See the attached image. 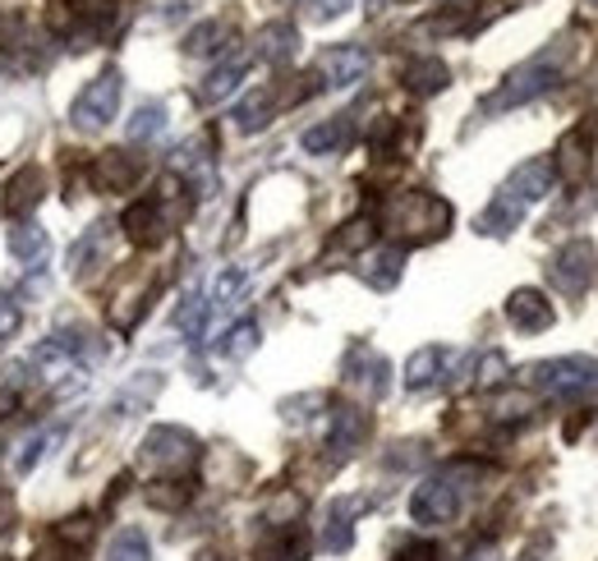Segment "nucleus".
I'll return each mask as SVG.
<instances>
[{
  "label": "nucleus",
  "mask_w": 598,
  "mask_h": 561,
  "mask_svg": "<svg viewBox=\"0 0 598 561\" xmlns=\"http://www.w3.org/2000/svg\"><path fill=\"white\" fill-rule=\"evenodd\" d=\"M171 231V217H166V203L162 198H143V203H129L125 212V235L139 244V249H152V244H162Z\"/></svg>",
  "instance_id": "10"
},
{
  "label": "nucleus",
  "mask_w": 598,
  "mask_h": 561,
  "mask_svg": "<svg viewBox=\"0 0 598 561\" xmlns=\"http://www.w3.org/2000/svg\"><path fill=\"white\" fill-rule=\"evenodd\" d=\"M254 47H258V56H262V60H272V65H285V60H295V51H300V33H295L291 24H285V19H277V24L258 28Z\"/></svg>",
  "instance_id": "17"
},
{
  "label": "nucleus",
  "mask_w": 598,
  "mask_h": 561,
  "mask_svg": "<svg viewBox=\"0 0 598 561\" xmlns=\"http://www.w3.org/2000/svg\"><path fill=\"white\" fill-rule=\"evenodd\" d=\"M452 350H442V346H429V350H414L410 354V364H406V387L410 391H429L433 383H442V373H447L452 364Z\"/></svg>",
  "instance_id": "16"
},
{
  "label": "nucleus",
  "mask_w": 598,
  "mask_h": 561,
  "mask_svg": "<svg viewBox=\"0 0 598 561\" xmlns=\"http://www.w3.org/2000/svg\"><path fill=\"white\" fill-rule=\"evenodd\" d=\"M148 557H152V548H148L143 529H120L106 548V561H148Z\"/></svg>",
  "instance_id": "34"
},
{
  "label": "nucleus",
  "mask_w": 598,
  "mask_h": 561,
  "mask_svg": "<svg viewBox=\"0 0 598 561\" xmlns=\"http://www.w3.org/2000/svg\"><path fill=\"white\" fill-rule=\"evenodd\" d=\"M396 561H437V548L433 544H406L396 552Z\"/></svg>",
  "instance_id": "43"
},
{
  "label": "nucleus",
  "mask_w": 598,
  "mask_h": 561,
  "mask_svg": "<svg viewBox=\"0 0 598 561\" xmlns=\"http://www.w3.org/2000/svg\"><path fill=\"white\" fill-rule=\"evenodd\" d=\"M116 110H120V70H102L74 97L70 120H74V129H102V125L116 120Z\"/></svg>",
  "instance_id": "4"
},
{
  "label": "nucleus",
  "mask_w": 598,
  "mask_h": 561,
  "mask_svg": "<svg viewBox=\"0 0 598 561\" xmlns=\"http://www.w3.org/2000/svg\"><path fill=\"white\" fill-rule=\"evenodd\" d=\"M157 387H162V377L157 373H139L134 383H129L116 400H110V414L116 419H125V414H134V410H143V406H152V396H157Z\"/></svg>",
  "instance_id": "23"
},
{
  "label": "nucleus",
  "mask_w": 598,
  "mask_h": 561,
  "mask_svg": "<svg viewBox=\"0 0 598 561\" xmlns=\"http://www.w3.org/2000/svg\"><path fill=\"white\" fill-rule=\"evenodd\" d=\"M364 433H368V419L360 414V410H337L331 414V433H327V446L331 452H354V446L364 442Z\"/></svg>",
  "instance_id": "22"
},
{
  "label": "nucleus",
  "mask_w": 598,
  "mask_h": 561,
  "mask_svg": "<svg viewBox=\"0 0 598 561\" xmlns=\"http://www.w3.org/2000/svg\"><path fill=\"white\" fill-rule=\"evenodd\" d=\"M465 561H497V548H493V544H483L479 552H470V557H465Z\"/></svg>",
  "instance_id": "45"
},
{
  "label": "nucleus",
  "mask_w": 598,
  "mask_h": 561,
  "mask_svg": "<svg viewBox=\"0 0 598 561\" xmlns=\"http://www.w3.org/2000/svg\"><path fill=\"white\" fill-rule=\"evenodd\" d=\"M594 272H598V254L589 239H571L566 249L548 262V281L562 290V295H585L594 285Z\"/></svg>",
  "instance_id": "5"
},
{
  "label": "nucleus",
  "mask_w": 598,
  "mask_h": 561,
  "mask_svg": "<svg viewBox=\"0 0 598 561\" xmlns=\"http://www.w3.org/2000/svg\"><path fill=\"white\" fill-rule=\"evenodd\" d=\"M162 129H166V106L162 102H143L134 116H129V139H134V143L157 139Z\"/></svg>",
  "instance_id": "31"
},
{
  "label": "nucleus",
  "mask_w": 598,
  "mask_h": 561,
  "mask_svg": "<svg viewBox=\"0 0 598 561\" xmlns=\"http://www.w3.org/2000/svg\"><path fill=\"white\" fill-rule=\"evenodd\" d=\"M194 456H198L194 433L175 429V423H166V429H152V433L143 437V460H148V465L185 469V465H194Z\"/></svg>",
  "instance_id": "7"
},
{
  "label": "nucleus",
  "mask_w": 598,
  "mask_h": 561,
  "mask_svg": "<svg viewBox=\"0 0 598 561\" xmlns=\"http://www.w3.org/2000/svg\"><path fill=\"white\" fill-rule=\"evenodd\" d=\"M447 83H452V70L437 56H419L410 70H406V87H410V93H419V97H433Z\"/></svg>",
  "instance_id": "19"
},
{
  "label": "nucleus",
  "mask_w": 598,
  "mask_h": 561,
  "mask_svg": "<svg viewBox=\"0 0 598 561\" xmlns=\"http://www.w3.org/2000/svg\"><path fill=\"white\" fill-rule=\"evenodd\" d=\"M345 143H350V116H331V120H323L304 133V152H314V156L341 152Z\"/></svg>",
  "instance_id": "21"
},
{
  "label": "nucleus",
  "mask_w": 598,
  "mask_h": 561,
  "mask_svg": "<svg viewBox=\"0 0 598 561\" xmlns=\"http://www.w3.org/2000/svg\"><path fill=\"white\" fill-rule=\"evenodd\" d=\"M350 515H354V502H331L327 506V525H323V548L327 552H345L350 548V538H354Z\"/></svg>",
  "instance_id": "26"
},
{
  "label": "nucleus",
  "mask_w": 598,
  "mask_h": 561,
  "mask_svg": "<svg viewBox=\"0 0 598 561\" xmlns=\"http://www.w3.org/2000/svg\"><path fill=\"white\" fill-rule=\"evenodd\" d=\"M341 10H350V0H308V14L314 19H337Z\"/></svg>",
  "instance_id": "42"
},
{
  "label": "nucleus",
  "mask_w": 598,
  "mask_h": 561,
  "mask_svg": "<svg viewBox=\"0 0 598 561\" xmlns=\"http://www.w3.org/2000/svg\"><path fill=\"white\" fill-rule=\"evenodd\" d=\"M304 552H308L304 534H277L258 548V561H304Z\"/></svg>",
  "instance_id": "35"
},
{
  "label": "nucleus",
  "mask_w": 598,
  "mask_h": 561,
  "mask_svg": "<svg viewBox=\"0 0 598 561\" xmlns=\"http://www.w3.org/2000/svg\"><path fill=\"white\" fill-rule=\"evenodd\" d=\"M345 377H350V387H360L368 396H383L387 391V377H391V364L383 354H373V350H350L345 359Z\"/></svg>",
  "instance_id": "13"
},
{
  "label": "nucleus",
  "mask_w": 598,
  "mask_h": 561,
  "mask_svg": "<svg viewBox=\"0 0 598 561\" xmlns=\"http://www.w3.org/2000/svg\"><path fill=\"white\" fill-rule=\"evenodd\" d=\"M272 106H277V87H254V93L239 102L235 125L245 129V133H254V129H262V125L272 120Z\"/></svg>",
  "instance_id": "24"
},
{
  "label": "nucleus",
  "mask_w": 598,
  "mask_h": 561,
  "mask_svg": "<svg viewBox=\"0 0 598 561\" xmlns=\"http://www.w3.org/2000/svg\"><path fill=\"white\" fill-rule=\"evenodd\" d=\"M106 231H110V226H93V231H87V235L74 244V249H70V272H74V277H83L87 267L106 258Z\"/></svg>",
  "instance_id": "29"
},
{
  "label": "nucleus",
  "mask_w": 598,
  "mask_h": 561,
  "mask_svg": "<svg viewBox=\"0 0 598 561\" xmlns=\"http://www.w3.org/2000/svg\"><path fill=\"white\" fill-rule=\"evenodd\" d=\"M552 175L566 179V185H581L589 175V129L575 125L571 133H562L558 143V156H552Z\"/></svg>",
  "instance_id": "12"
},
{
  "label": "nucleus",
  "mask_w": 598,
  "mask_h": 561,
  "mask_svg": "<svg viewBox=\"0 0 598 561\" xmlns=\"http://www.w3.org/2000/svg\"><path fill=\"white\" fill-rule=\"evenodd\" d=\"M368 239H373V221H368V217L350 221V226L337 235V244H341V249H360V244H368Z\"/></svg>",
  "instance_id": "38"
},
{
  "label": "nucleus",
  "mask_w": 598,
  "mask_h": 561,
  "mask_svg": "<svg viewBox=\"0 0 598 561\" xmlns=\"http://www.w3.org/2000/svg\"><path fill=\"white\" fill-rule=\"evenodd\" d=\"M245 290H249V272H245V267H226V272L216 277L208 304H212V308H235V300L245 295Z\"/></svg>",
  "instance_id": "32"
},
{
  "label": "nucleus",
  "mask_w": 598,
  "mask_h": 561,
  "mask_svg": "<svg viewBox=\"0 0 598 561\" xmlns=\"http://www.w3.org/2000/svg\"><path fill=\"white\" fill-rule=\"evenodd\" d=\"M525 377H529V387H539L552 400H585L598 391V359L562 354V359H548V364H535Z\"/></svg>",
  "instance_id": "2"
},
{
  "label": "nucleus",
  "mask_w": 598,
  "mask_h": 561,
  "mask_svg": "<svg viewBox=\"0 0 598 561\" xmlns=\"http://www.w3.org/2000/svg\"><path fill=\"white\" fill-rule=\"evenodd\" d=\"M14 521H19V502H14L10 488H0V534H10Z\"/></svg>",
  "instance_id": "41"
},
{
  "label": "nucleus",
  "mask_w": 598,
  "mask_h": 561,
  "mask_svg": "<svg viewBox=\"0 0 598 561\" xmlns=\"http://www.w3.org/2000/svg\"><path fill=\"white\" fill-rule=\"evenodd\" d=\"M221 42H231V19H208V24H198L185 37V51L189 56H212V51H221Z\"/></svg>",
  "instance_id": "28"
},
{
  "label": "nucleus",
  "mask_w": 598,
  "mask_h": 561,
  "mask_svg": "<svg viewBox=\"0 0 598 561\" xmlns=\"http://www.w3.org/2000/svg\"><path fill=\"white\" fill-rule=\"evenodd\" d=\"M502 377H506V359L497 350H489V354H483V364H479V383L493 387V383H502Z\"/></svg>",
  "instance_id": "39"
},
{
  "label": "nucleus",
  "mask_w": 598,
  "mask_h": 561,
  "mask_svg": "<svg viewBox=\"0 0 598 561\" xmlns=\"http://www.w3.org/2000/svg\"><path fill=\"white\" fill-rule=\"evenodd\" d=\"M208 313H212V304L203 300V295H198V290H189V295H185V304L180 308H175V327H180L185 336H194V341H198V336H203V327H208Z\"/></svg>",
  "instance_id": "30"
},
{
  "label": "nucleus",
  "mask_w": 598,
  "mask_h": 561,
  "mask_svg": "<svg viewBox=\"0 0 598 561\" xmlns=\"http://www.w3.org/2000/svg\"><path fill=\"white\" fill-rule=\"evenodd\" d=\"M93 185L102 189V194H125V189H134L139 185V175H143V162L139 156H129V152H102L97 162H93Z\"/></svg>",
  "instance_id": "11"
},
{
  "label": "nucleus",
  "mask_w": 598,
  "mask_h": 561,
  "mask_svg": "<svg viewBox=\"0 0 598 561\" xmlns=\"http://www.w3.org/2000/svg\"><path fill=\"white\" fill-rule=\"evenodd\" d=\"M368 74V51L354 47V42H341V47H327L318 56V79L327 87H350Z\"/></svg>",
  "instance_id": "9"
},
{
  "label": "nucleus",
  "mask_w": 598,
  "mask_h": 561,
  "mask_svg": "<svg viewBox=\"0 0 598 561\" xmlns=\"http://www.w3.org/2000/svg\"><path fill=\"white\" fill-rule=\"evenodd\" d=\"M47 244H51V239H47V231H42L37 221H24V226L10 231V254H14L19 262H28V267L47 258Z\"/></svg>",
  "instance_id": "25"
},
{
  "label": "nucleus",
  "mask_w": 598,
  "mask_h": 561,
  "mask_svg": "<svg viewBox=\"0 0 598 561\" xmlns=\"http://www.w3.org/2000/svg\"><path fill=\"white\" fill-rule=\"evenodd\" d=\"M14 410H19V396H14V387H0V419L14 414Z\"/></svg>",
  "instance_id": "44"
},
{
  "label": "nucleus",
  "mask_w": 598,
  "mask_h": 561,
  "mask_svg": "<svg viewBox=\"0 0 598 561\" xmlns=\"http://www.w3.org/2000/svg\"><path fill=\"white\" fill-rule=\"evenodd\" d=\"M506 318H512V327L520 331H543L552 327V308H548V295L543 290H512V300H506Z\"/></svg>",
  "instance_id": "14"
},
{
  "label": "nucleus",
  "mask_w": 598,
  "mask_h": 561,
  "mask_svg": "<svg viewBox=\"0 0 598 561\" xmlns=\"http://www.w3.org/2000/svg\"><path fill=\"white\" fill-rule=\"evenodd\" d=\"M254 346H258V327H254V323H239V327L226 336V354H231V359H245Z\"/></svg>",
  "instance_id": "37"
},
{
  "label": "nucleus",
  "mask_w": 598,
  "mask_h": 561,
  "mask_svg": "<svg viewBox=\"0 0 598 561\" xmlns=\"http://www.w3.org/2000/svg\"><path fill=\"white\" fill-rule=\"evenodd\" d=\"M148 502H152V506L175 511V506H185V502H189V488H185V483H152V488H148Z\"/></svg>",
  "instance_id": "36"
},
{
  "label": "nucleus",
  "mask_w": 598,
  "mask_h": 561,
  "mask_svg": "<svg viewBox=\"0 0 598 561\" xmlns=\"http://www.w3.org/2000/svg\"><path fill=\"white\" fill-rule=\"evenodd\" d=\"M42 189H47V171H37V166H24L14 175V185H10V208L14 212H28L42 203Z\"/></svg>",
  "instance_id": "27"
},
{
  "label": "nucleus",
  "mask_w": 598,
  "mask_h": 561,
  "mask_svg": "<svg viewBox=\"0 0 598 561\" xmlns=\"http://www.w3.org/2000/svg\"><path fill=\"white\" fill-rule=\"evenodd\" d=\"M520 221H525V208H520V203H516V198L506 194V189H497L493 203L479 212L474 231H479V235H489V239H502V235H512V231L520 226Z\"/></svg>",
  "instance_id": "15"
},
{
  "label": "nucleus",
  "mask_w": 598,
  "mask_h": 561,
  "mask_svg": "<svg viewBox=\"0 0 598 561\" xmlns=\"http://www.w3.org/2000/svg\"><path fill=\"white\" fill-rule=\"evenodd\" d=\"M19 318H24V313H19V304H14L10 295H0V341H10V336L19 331Z\"/></svg>",
  "instance_id": "40"
},
{
  "label": "nucleus",
  "mask_w": 598,
  "mask_h": 561,
  "mask_svg": "<svg viewBox=\"0 0 598 561\" xmlns=\"http://www.w3.org/2000/svg\"><path fill=\"white\" fill-rule=\"evenodd\" d=\"M387 226L406 239H437L452 226V208L437 194H401L387 208Z\"/></svg>",
  "instance_id": "3"
},
{
  "label": "nucleus",
  "mask_w": 598,
  "mask_h": 561,
  "mask_svg": "<svg viewBox=\"0 0 598 561\" xmlns=\"http://www.w3.org/2000/svg\"><path fill=\"white\" fill-rule=\"evenodd\" d=\"M401 262H406V249H378V254H368L364 267H360V277L373 285V290H391L396 281H401Z\"/></svg>",
  "instance_id": "20"
},
{
  "label": "nucleus",
  "mask_w": 598,
  "mask_h": 561,
  "mask_svg": "<svg viewBox=\"0 0 598 561\" xmlns=\"http://www.w3.org/2000/svg\"><path fill=\"white\" fill-rule=\"evenodd\" d=\"M558 185V175H552V162L548 156H529V162H520L512 175H506V194L516 198L520 208H535V203H543L548 198V189Z\"/></svg>",
  "instance_id": "8"
},
{
  "label": "nucleus",
  "mask_w": 598,
  "mask_h": 561,
  "mask_svg": "<svg viewBox=\"0 0 598 561\" xmlns=\"http://www.w3.org/2000/svg\"><path fill=\"white\" fill-rule=\"evenodd\" d=\"M460 511V488L452 479H424L410 498V515L419 525H447Z\"/></svg>",
  "instance_id": "6"
},
{
  "label": "nucleus",
  "mask_w": 598,
  "mask_h": 561,
  "mask_svg": "<svg viewBox=\"0 0 598 561\" xmlns=\"http://www.w3.org/2000/svg\"><path fill=\"white\" fill-rule=\"evenodd\" d=\"M566 56H571V47H566V42H552V47H548V51H539L535 60L516 65V70L502 79V87H497V93L489 97V110H512V106H525V102H535V97L552 93V87L562 83Z\"/></svg>",
  "instance_id": "1"
},
{
  "label": "nucleus",
  "mask_w": 598,
  "mask_h": 561,
  "mask_svg": "<svg viewBox=\"0 0 598 561\" xmlns=\"http://www.w3.org/2000/svg\"><path fill=\"white\" fill-rule=\"evenodd\" d=\"M60 437H65L60 429H37V433H28L24 446H19V456H14V469H19V475H28V469H33L42 456H47V446H56Z\"/></svg>",
  "instance_id": "33"
},
{
  "label": "nucleus",
  "mask_w": 598,
  "mask_h": 561,
  "mask_svg": "<svg viewBox=\"0 0 598 561\" xmlns=\"http://www.w3.org/2000/svg\"><path fill=\"white\" fill-rule=\"evenodd\" d=\"M245 74H249V60H245V56L221 60L216 70L203 79V87H198V97H203V102H226V97L235 93V87H239V79H245Z\"/></svg>",
  "instance_id": "18"
}]
</instances>
